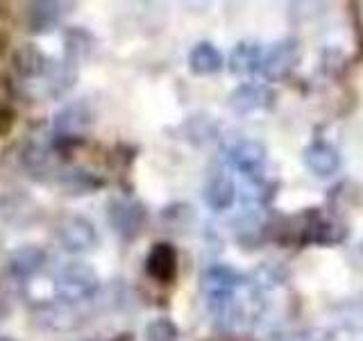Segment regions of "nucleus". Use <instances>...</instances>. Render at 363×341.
Returning <instances> with one entry per match:
<instances>
[{"label":"nucleus","mask_w":363,"mask_h":341,"mask_svg":"<svg viewBox=\"0 0 363 341\" xmlns=\"http://www.w3.org/2000/svg\"><path fill=\"white\" fill-rule=\"evenodd\" d=\"M100 289V278L94 266L84 261H68L57 276V293L62 303L79 305L86 301H94Z\"/></svg>","instance_id":"f257e3e1"},{"label":"nucleus","mask_w":363,"mask_h":341,"mask_svg":"<svg viewBox=\"0 0 363 341\" xmlns=\"http://www.w3.org/2000/svg\"><path fill=\"white\" fill-rule=\"evenodd\" d=\"M107 219L123 239H134L145 223V207L134 198H116L107 205Z\"/></svg>","instance_id":"f03ea898"},{"label":"nucleus","mask_w":363,"mask_h":341,"mask_svg":"<svg viewBox=\"0 0 363 341\" xmlns=\"http://www.w3.org/2000/svg\"><path fill=\"white\" fill-rule=\"evenodd\" d=\"M300 60V43L298 39H281L277 43L270 45V50L264 55V62H261V75L266 80H284L286 77L295 64Z\"/></svg>","instance_id":"7ed1b4c3"},{"label":"nucleus","mask_w":363,"mask_h":341,"mask_svg":"<svg viewBox=\"0 0 363 341\" xmlns=\"http://www.w3.org/2000/svg\"><path fill=\"white\" fill-rule=\"evenodd\" d=\"M241 282H243L241 273H236L227 264H216V266H209L200 276V291L207 296L209 303H216V301L232 298L234 289Z\"/></svg>","instance_id":"20e7f679"},{"label":"nucleus","mask_w":363,"mask_h":341,"mask_svg":"<svg viewBox=\"0 0 363 341\" xmlns=\"http://www.w3.org/2000/svg\"><path fill=\"white\" fill-rule=\"evenodd\" d=\"M60 244L68 253L82 255L98 246V232L91 221L82 219V216H73L60 225Z\"/></svg>","instance_id":"39448f33"},{"label":"nucleus","mask_w":363,"mask_h":341,"mask_svg":"<svg viewBox=\"0 0 363 341\" xmlns=\"http://www.w3.org/2000/svg\"><path fill=\"white\" fill-rule=\"evenodd\" d=\"M272 102H275V91H272L270 87H266V85H241L230 94L227 105H230V109L234 114H238V117H245V114H252L259 109H270Z\"/></svg>","instance_id":"423d86ee"},{"label":"nucleus","mask_w":363,"mask_h":341,"mask_svg":"<svg viewBox=\"0 0 363 341\" xmlns=\"http://www.w3.org/2000/svg\"><path fill=\"white\" fill-rule=\"evenodd\" d=\"M230 164L247 178H257L266 164V146L257 139H243L230 148L227 153Z\"/></svg>","instance_id":"0eeeda50"},{"label":"nucleus","mask_w":363,"mask_h":341,"mask_svg":"<svg viewBox=\"0 0 363 341\" xmlns=\"http://www.w3.org/2000/svg\"><path fill=\"white\" fill-rule=\"evenodd\" d=\"M309 221L304 225V234L300 242L302 244H318V246H334L340 244L345 239L347 230L343 223H338L336 219H325L318 212L306 214Z\"/></svg>","instance_id":"6e6552de"},{"label":"nucleus","mask_w":363,"mask_h":341,"mask_svg":"<svg viewBox=\"0 0 363 341\" xmlns=\"http://www.w3.org/2000/svg\"><path fill=\"white\" fill-rule=\"evenodd\" d=\"M145 271L152 280L168 284L177 276V250L168 242H159L150 248L145 257Z\"/></svg>","instance_id":"1a4fd4ad"},{"label":"nucleus","mask_w":363,"mask_h":341,"mask_svg":"<svg viewBox=\"0 0 363 341\" xmlns=\"http://www.w3.org/2000/svg\"><path fill=\"white\" fill-rule=\"evenodd\" d=\"M304 166L309 168V173H313L315 178H329L340 168V155L332 144L315 141L311 146H306Z\"/></svg>","instance_id":"9d476101"},{"label":"nucleus","mask_w":363,"mask_h":341,"mask_svg":"<svg viewBox=\"0 0 363 341\" xmlns=\"http://www.w3.org/2000/svg\"><path fill=\"white\" fill-rule=\"evenodd\" d=\"M91 107L84 100H75L71 105H66L62 112H57V117L52 121V130L60 136H73L77 132H82L84 128L91 125Z\"/></svg>","instance_id":"9b49d317"},{"label":"nucleus","mask_w":363,"mask_h":341,"mask_svg":"<svg viewBox=\"0 0 363 341\" xmlns=\"http://www.w3.org/2000/svg\"><path fill=\"white\" fill-rule=\"evenodd\" d=\"M66 3H32L30 5V14H28V26L32 32L43 34L50 32L55 26H60V21L66 14Z\"/></svg>","instance_id":"f8f14e48"},{"label":"nucleus","mask_w":363,"mask_h":341,"mask_svg":"<svg viewBox=\"0 0 363 341\" xmlns=\"http://www.w3.org/2000/svg\"><path fill=\"white\" fill-rule=\"evenodd\" d=\"M223 64H225L223 53L209 41H200L189 53V68L196 75H213L220 71Z\"/></svg>","instance_id":"ddd939ff"},{"label":"nucleus","mask_w":363,"mask_h":341,"mask_svg":"<svg viewBox=\"0 0 363 341\" xmlns=\"http://www.w3.org/2000/svg\"><path fill=\"white\" fill-rule=\"evenodd\" d=\"M261 62H264L261 45L255 41H241L234 45V50L230 55V73L250 75L255 71H261Z\"/></svg>","instance_id":"4468645a"},{"label":"nucleus","mask_w":363,"mask_h":341,"mask_svg":"<svg viewBox=\"0 0 363 341\" xmlns=\"http://www.w3.org/2000/svg\"><path fill=\"white\" fill-rule=\"evenodd\" d=\"M45 253L37 246H26L9 257V271L16 280H30L43 269Z\"/></svg>","instance_id":"2eb2a0df"},{"label":"nucleus","mask_w":363,"mask_h":341,"mask_svg":"<svg viewBox=\"0 0 363 341\" xmlns=\"http://www.w3.org/2000/svg\"><path fill=\"white\" fill-rule=\"evenodd\" d=\"M77 80V62L64 57L62 62H52L50 71L45 75V89H48V96L60 98L64 96L68 89L75 85Z\"/></svg>","instance_id":"dca6fc26"},{"label":"nucleus","mask_w":363,"mask_h":341,"mask_svg":"<svg viewBox=\"0 0 363 341\" xmlns=\"http://www.w3.org/2000/svg\"><path fill=\"white\" fill-rule=\"evenodd\" d=\"M50 60L45 57L37 45H23V48L14 55V66L16 73L23 77L34 80V77H45L50 71Z\"/></svg>","instance_id":"f3484780"},{"label":"nucleus","mask_w":363,"mask_h":341,"mask_svg":"<svg viewBox=\"0 0 363 341\" xmlns=\"http://www.w3.org/2000/svg\"><path fill=\"white\" fill-rule=\"evenodd\" d=\"M202 198L213 212L230 210L236 200V187L227 175H216L207 182V185H204Z\"/></svg>","instance_id":"a211bd4d"},{"label":"nucleus","mask_w":363,"mask_h":341,"mask_svg":"<svg viewBox=\"0 0 363 341\" xmlns=\"http://www.w3.org/2000/svg\"><path fill=\"white\" fill-rule=\"evenodd\" d=\"M286 278V271L270 264V261H264V264H259L252 273H250V284H252L255 291H268V289H275L277 284L284 282Z\"/></svg>","instance_id":"6ab92c4d"},{"label":"nucleus","mask_w":363,"mask_h":341,"mask_svg":"<svg viewBox=\"0 0 363 341\" xmlns=\"http://www.w3.org/2000/svg\"><path fill=\"white\" fill-rule=\"evenodd\" d=\"M184 134H186V139L196 146L207 144L216 136V123L207 114H196V117H191L184 123Z\"/></svg>","instance_id":"aec40b11"},{"label":"nucleus","mask_w":363,"mask_h":341,"mask_svg":"<svg viewBox=\"0 0 363 341\" xmlns=\"http://www.w3.org/2000/svg\"><path fill=\"white\" fill-rule=\"evenodd\" d=\"M238 227H234L236 242L241 246H257L261 242V232H264V223L257 214H245L236 221Z\"/></svg>","instance_id":"412c9836"},{"label":"nucleus","mask_w":363,"mask_h":341,"mask_svg":"<svg viewBox=\"0 0 363 341\" xmlns=\"http://www.w3.org/2000/svg\"><path fill=\"white\" fill-rule=\"evenodd\" d=\"M41 321L55 328V330H68L75 325V314H73V305L62 303V305H48L41 314Z\"/></svg>","instance_id":"4be33fe9"},{"label":"nucleus","mask_w":363,"mask_h":341,"mask_svg":"<svg viewBox=\"0 0 363 341\" xmlns=\"http://www.w3.org/2000/svg\"><path fill=\"white\" fill-rule=\"evenodd\" d=\"M179 330L170 318H155L145 325V341H177Z\"/></svg>","instance_id":"5701e85b"},{"label":"nucleus","mask_w":363,"mask_h":341,"mask_svg":"<svg viewBox=\"0 0 363 341\" xmlns=\"http://www.w3.org/2000/svg\"><path fill=\"white\" fill-rule=\"evenodd\" d=\"M48 159H50V153L48 148L41 146V144H30L26 148V153H23V164H26L30 170H34V173H41V170L48 166Z\"/></svg>","instance_id":"b1692460"},{"label":"nucleus","mask_w":363,"mask_h":341,"mask_svg":"<svg viewBox=\"0 0 363 341\" xmlns=\"http://www.w3.org/2000/svg\"><path fill=\"white\" fill-rule=\"evenodd\" d=\"M11 121H14V114H11V109L5 105V102H0V134L9 132Z\"/></svg>","instance_id":"393cba45"},{"label":"nucleus","mask_w":363,"mask_h":341,"mask_svg":"<svg viewBox=\"0 0 363 341\" xmlns=\"http://www.w3.org/2000/svg\"><path fill=\"white\" fill-rule=\"evenodd\" d=\"M11 310H9V305L5 301H0V328H3L7 323V318H9Z\"/></svg>","instance_id":"a878e982"},{"label":"nucleus","mask_w":363,"mask_h":341,"mask_svg":"<svg viewBox=\"0 0 363 341\" xmlns=\"http://www.w3.org/2000/svg\"><path fill=\"white\" fill-rule=\"evenodd\" d=\"M0 341H14V339H9V337H0Z\"/></svg>","instance_id":"bb28decb"}]
</instances>
